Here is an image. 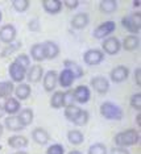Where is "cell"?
I'll return each mask as SVG.
<instances>
[{
  "label": "cell",
  "instance_id": "obj_1",
  "mask_svg": "<svg viewBox=\"0 0 141 154\" xmlns=\"http://www.w3.org/2000/svg\"><path fill=\"white\" fill-rule=\"evenodd\" d=\"M114 141L116 143V146H119V148L136 145L140 141V133L136 129H127V131L116 133Z\"/></svg>",
  "mask_w": 141,
  "mask_h": 154
},
{
  "label": "cell",
  "instance_id": "obj_2",
  "mask_svg": "<svg viewBox=\"0 0 141 154\" xmlns=\"http://www.w3.org/2000/svg\"><path fill=\"white\" fill-rule=\"evenodd\" d=\"M100 115L107 120H121L123 119L121 108L111 101H105L100 106Z\"/></svg>",
  "mask_w": 141,
  "mask_h": 154
},
{
  "label": "cell",
  "instance_id": "obj_3",
  "mask_svg": "<svg viewBox=\"0 0 141 154\" xmlns=\"http://www.w3.org/2000/svg\"><path fill=\"white\" fill-rule=\"evenodd\" d=\"M121 24L128 32H131L132 34L136 36V33L140 32V28H141V15H140V12H135V13H132V15L124 16L123 20H121Z\"/></svg>",
  "mask_w": 141,
  "mask_h": 154
},
{
  "label": "cell",
  "instance_id": "obj_4",
  "mask_svg": "<svg viewBox=\"0 0 141 154\" xmlns=\"http://www.w3.org/2000/svg\"><path fill=\"white\" fill-rule=\"evenodd\" d=\"M102 49H103V53L108 54V55H116L120 51L121 49V42L119 41L118 37L110 36L107 38H104L103 42H102Z\"/></svg>",
  "mask_w": 141,
  "mask_h": 154
},
{
  "label": "cell",
  "instance_id": "obj_5",
  "mask_svg": "<svg viewBox=\"0 0 141 154\" xmlns=\"http://www.w3.org/2000/svg\"><path fill=\"white\" fill-rule=\"evenodd\" d=\"M8 72L11 76V82L13 83H23V80L27 78V69L13 61L8 67Z\"/></svg>",
  "mask_w": 141,
  "mask_h": 154
},
{
  "label": "cell",
  "instance_id": "obj_6",
  "mask_svg": "<svg viewBox=\"0 0 141 154\" xmlns=\"http://www.w3.org/2000/svg\"><path fill=\"white\" fill-rule=\"evenodd\" d=\"M115 29H116V24L114 21H105L103 24H100V25L94 30L92 36L96 38V40H104V38L110 37L111 34L115 32Z\"/></svg>",
  "mask_w": 141,
  "mask_h": 154
},
{
  "label": "cell",
  "instance_id": "obj_7",
  "mask_svg": "<svg viewBox=\"0 0 141 154\" xmlns=\"http://www.w3.org/2000/svg\"><path fill=\"white\" fill-rule=\"evenodd\" d=\"M17 36V30L12 24H5L0 28V41L4 42L7 45H11L12 42H15Z\"/></svg>",
  "mask_w": 141,
  "mask_h": 154
},
{
  "label": "cell",
  "instance_id": "obj_8",
  "mask_svg": "<svg viewBox=\"0 0 141 154\" xmlns=\"http://www.w3.org/2000/svg\"><path fill=\"white\" fill-rule=\"evenodd\" d=\"M104 59V53L99 49H90L83 54V61L89 66H96Z\"/></svg>",
  "mask_w": 141,
  "mask_h": 154
},
{
  "label": "cell",
  "instance_id": "obj_9",
  "mask_svg": "<svg viewBox=\"0 0 141 154\" xmlns=\"http://www.w3.org/2000/svg\"><path fill=\"white\" fill-rule=\"evenodd\" d=\"M58 85V72L55 70H49L48 72L44 74V80H42V86L46 92H52Z\"/></svg>",
  "mask_w": 141,
  "mask_h": 154
},
{
  "label": "cell",
  "instance_id": "obj_10",
  "mask_svg": "<svg viewBox=\"0 0 141 154\" xmlns=\"http://www.w3.org/2000/svg\"><path fill=\"white\" fill-rule=\"evenodd\" d=\"M91 87H92L98 94L104 95V94H107L108 90H110V82H108V79L105 78V76L98 75L91 79Z\"/></svg>",
  "mask_w": 141,
  "mask_h": 154
},
{
  "label": "cell",
  "instance_id": "obj_11",
  "mask_svg": "<svg viewBox=\"0 0 141 154\" xmlns=\"http://www.w3.org/2000/svg\"><path fill=\"white\" fill-rule=\"evenodd\" d=\"M110 76H111V80L114 83H121V82H124L125 79H128L129 69L127 67V66L119 65V66H116V67L112 69Z\"/></svg>",
  "mask_w": 141,
  "mask_h": 154
},
{
  "label": "cell",
  "instance_id": "obj_12",
  "mask_svg": "<svg viewBox=\"0 0 141 154\" xmlns=\"http://www.w3.org/2000/svg\"><path fill=\"white\" fill-rule=\"evenodd\" d=\"M73 97H74V101H77V103H79V104L87 103L91 97L90 88L87 86L75 87V90H73Z\"/></svg>",
  "mask_w": 141,
  "mask_h": 154
},
{
  "label": "cell",
  "instance_id": "obj_13",
  "mask_svg": "<svg viewBox=\"0 0 141 154\" xmlns=\"http://www.w3.org/2000/svg\"><path fill=\"white\" fill-rule=\"evenodd\" d=\"M44 76V69L41 65H33L27 70V78L29 83H38Z\"/></svg>",
  "mask_w": 141,
  "mask_h": 154
},
{
  "label": "cell",
  "instance_id": "obj_14",
  "mask_svg": "<svg viewBox=\"0 0 141 154\" xmlns=\"http://www.w3.org/2000/svg\"><path fill=\"white\" fill-rule=\"evenodd\" d=\"M3 108H4V112L8 113L9 116H13V115L19 113L20 109H21V104L20 101L16 99V97L11 96L8 99H5L4 104H3Z\"/></svg>",
  "mask_w": 141,
  "mask_h": 154
},
{
  "label": "cell",
  "instance_id": "obj_15",
  "mask_svg": "<svg viewBox=\"0 0 141 154\" xmlns=\"http://www.w3.org/2000/svg\"><path fill=\"white\" fill-rule=\"evenodd\" d=\"M42 48H44L45 59H54L58 57L59 54V46L53 41H45L42 42Z\"/></svg>",
  "mask_w": 141,
  "mask_h": 154
},
{
  "label": "cell",
  "instance_id": "obj_16",
  "mask_svg": "<svg viewBox=\"0 0 141 154\" xmlns=\"http://www.w3.org/2000/svg\"><path fill=\"white\" fill-rule=\"evenodd\" d=\"M32 138H33V141L38 143V145H46V143L50 141V136H49L46 129H44V128L33 129V132H32Z\"/></svg>",
  "mask_w": 141,
  "mask_h": 154
},
{
  "label": "cell",
  "instance_id": "obj_17",
  "mask_svg": "<svg viewBox=\"0 0 141 154\" xmlns=\"http://www.w3.org/2000/svg\"><path fill=\"white\" fill-rule=\"evenodd\" d=\"M90 23V17L87 13L79 12L71 19V26L74 29H84Z\"/></svg>",
  "mask_w": 141,
  "mask_h": 154
},
{
  "label": "cell",
  "instance_id": "obj_18",
  "mask_svg": "<svg viewBox=\"0 0 141 154\" xmlns=\"http://www.w3.org/2000/svg\"><path fill=\"white\" fill-rule=\"evenodd\" d=\"M42 7H44L45 12L49 15H57L62 9V2L61 0H44L42 2Z\"/></svg>",
  "mask_w": 141,
  "mask_h": 154
},
{
  "label": "cell",
  "instance_id": "obj_19",
  "mask_svg": "<svg viewBox=\"0 0 141 154\" xmlns=\"http://www.w3.org/2000/svg\"><path fill=\"white\" fill-rule=\"evenodd\" d=\"M74 80H75L74 75L66 69H63L62 71L58 74V83L62 88H70L71 85L74 83Z\"/></svg>",
  "mask_w": 141,
  "mask_h": 154
},
{
  "label": "cell",
  "instance_id": "obj_20",
  "mask_svg": "<svg viewBox=\"0 0 141 154\" xmlns=\"http://www.w3.org/2000/svg\"><path fill=\"white\" fill-rule=\"evenodd\" d=\"M139 46H140V38L135 36V34L127 36L121 42V48L127 51H133V50H136V49H139Z\"/></svg>",
  "mask_w": 141,
  "mask_h": 154
},
{
  "label": "cell",
  "instance_id": "obj_21",
  "mask_svg": "<svg viewBox=\"0 0 141 154\" xmlns=\"http://www.w3.org/2000/svg\"><path fill=\"white\" fill-rule=\"evenodd\" d=\"M8 145L12 149L21 150V149H24V148L28 146V138L24 137V136H19V134L11 136V137L8 138Z\"/></svg>",
  "mask_w": 141,
  "mask_h": 154
},
{
  "label": "cell",
  "instance_id": "obj_22",
  "mask_svg": "<svg viewBox=\"0 0 141 154\" xmlns=\"http://www.w3.org/2000/svg\"><path fill=\"white\" fill-rule=\"evenodd\" d=\"M15 95H16V99L19 101H23V100H27L28 97L30 96V92H32V88L28 83H20L19 86L15 88Z\"/></svg>",
  "mask_w": 141,
  "mask_h": 154
},
{
  "label": "cell",
  "instance_id": "obj_23",
  "mask_svg": "<svg viewBox=\"0 0 141 154\" xmlns=\"http://www.w3.org/2000/svg\"><path fill=\"white\" fill-rule=\"evenodd\" d=\"M17 117H19L21 124L24 125V128H25V127H28V125H30L32 122H33L34 113H33V111H32L30 108H23V109H20Z\"/></svg>",
  "mask_w": 141,
  "mask_h": 154
},
{
  "label": "cell",
  "instance_id": "obj_24",
  "mask_svg": "<svg viewBox=\"0 0 141 154\" xmlns=\"http://www.w3.org/2000/svg\"><path fill=\"white\" fill-rule=\"evenodd\" d=\"M63 65H65V69L69 70V71L74 75V78H75V79L77 78H82V76H83V69L80 67L77 62L70 61V59H65Z\"/></svg>",
  "mask_w": 141,
  "mask_h": 154
},
{
  "label": "cell",
  "instance_id": "obj_25",
  "mask_svg": "<svg viewBox=\"0 0 141 154\" xmlns=\"http://www.w3.org/2000/svg\"><path fill=\"white\" fill-rule=\"evenodd\" d=\"M4 125L7 128L9 129L11 132H20V131H23L24 129V125L20 122V120H19V117L17 116H8L4 120Z\"/></svg>",
  "mask_w": 141,
  "mask_h": 154
},
{
  "label": "cell",
  "instance_id": "obj_26",
  "mask_svg": "<svg viewBox=\"0 0 141 154\" xmlns=\"http://www.w3.org/2000/svg\"><path fill=\"white\" fill-rule=\"evenodd\" d=\"M13 91H15L13 82H11V80L0 82V99H8L12 96Z\"/></svg>",
  "mask_w": 141,
  "mask_h": 154
},
{
  "label": "cell",
  "instance_id": "obj_27",
  "mask_svg": "<svg viewBox=\"0 0 141 154\" xmlns=\"http://www.w3.org/2000/svg\"><path fill=\"white\" fill-rule=\"evenodd\" d=\"M50 106L54 109L65 107V92L63 91H55L50 97Z\"/></svg>",
  "mask_w": 141,
  "mask_h": 154
},
{
  "label": "cell",
  "instance_id": "obj_28",
  "mask_svg": "<svg viewBox=\"0 0 141 154\" xmlns=\"http://www.w3.org/2000/svg\"><path fill=\"white\" fill-rule=\"evenodd\" d=\"M67 140L71 145L78 146L84 141V136L79 129H71V131L67 132Z\"/></svg>",
  "mask_w": 141,
  "mask_h": 154
},
{
  "label": "cell",
  "instance_id": "obj_29",
  "mask_svg": "<svg viewBox=\"0 0 141 154\" xmlns=\"http://www.w3.org/2000/svg\"><path fill=\"white\" fill-rule=\"evenodd\" d=\"M80 111H82V108L75 106V104H70V106H66L65 107V116L67 119L69 121L74 122L75 121V119L78 117V115L80 113Z\"/></svg>",
  "mask_w": 141,
  "mask_h": 154
},
{
  "label": "cell",
  "instance_id": "obj_30",
  "mask_svg": "<svg viewBox=\"0 0 141 154\" xmlns=\"http://www.w3.org/2000/svg\"><path fill=\"white\" fill-rule=\"evenodd\" d=\"M30 57L34 59L36 62H42L45 59V53H44V48L42 44H34L30 48Z\"/></svg>",
  "mask_w": 141,
  "mask_h": 154
},
{
  "label": "cell",
  "instance_id": "obj_31",
  "mask_svg": "<svg viewBox=\"0 0 141 154\" xmlns=\"http://www.w3.org/2000/svg\"><path fill=\"white\" fill-rule=\"evenodd\" d=\"M99 8L103 13L110 15V13H114L118 9V3H116V0H102Z\"/></svg>",
  "mask_w": 141,
  "mask_h": 154
},
{
  "label": "cell",
  "instance_id": "obj_32",
  "mask_svg": "<svg viewBox=\"0 0 141 154\" xmlns=\"http://www.w3.org/2000/svg\"><path fill=\"white\" fill-rule=\"evenodd\" d=\"M12 7L16 12L24 13L28 8H29V0H13Z\"/></svg>",
  "mask_w": 141,
  "mask_h": 154
},
{
  "label": "cell",
  "instance_id": "obj_33",
  "mask_svg": "<svg viewBox=\"0 0 141 154\" xmlns=\"http://www.w3.org/2000/svg\"><path fill=\"white\" fill-rule=\"evenodd\" d=\"M87 154H107V148H105L104 143L96 142L89 148V153Z\"/></svg>",
  "mask_w": 141,
  "mask_h": 154
},
{
  "label": "cell",
  "instance_id": "obj_34",
  "mask_svg": "<svg viewBox=\"0 0 141 154\" xmlns=\"http://www.w3.org/2000/svg\"><path fill=\"white\" fill-rule=\"evenodd\" d=\"M15 62H17V63L21 65L23 67H25L27 70L30 67V58H29V55H27V54H19L16 57Z\"/></svg>",
  "mask_w": 141,
  "mask_h": 154
},
{
  "label": "cell",
  "instance_id": "obj_35",
  "mask_svg": "<svg viewBox=\"0 0 141 154\" xmlns=\"http://www.w3.org/2000/svg\"><path fill=\"white\" fill-rule=\"evenodd\" d=\"M89 119H90L89 112H87V111H84V109H82V111H80V113L78 115V117L75 119V121H74V124H75V125H84V124H87V121H89Z\"/></svg>",
  "mask_w": 141,
  "mask_h": 154
},
{
  "label": "cell",
  "instance_id": "obj_36",
  "mask_svg": "<svg viewBox=\"0 0 141 154\" xmlns=\"http://www.w3.org/2000/svg\"><path fill=\"white\" fill-rule=\"evenodd\" d=\"M46 154H65V148L61 143H53L48 148Z\"/></svg>",
  "mask_w": 141,
  "mask_h": 154
},
{
  "label": "cell",
  "instance_id": "obj_37",
  "mask_svg": "<svg viewBox=\"0 0 141 154\" xmlns=\"http://www.w3.org/2000/svg\"><path fill=\"white\" fill-rule=\"evenodd\" d=\"M131 106L135 108L136 111H139L141 109V94L140 92H137V94H133L132 97H131Z\"/></svg>",
  "mask_w": 141,
  "mask_h": 154
},
{
  "label": "cell",
  "instance_id": "obj_38",
  "mask_svg": "<svg viewBox=\"0 0 141 154\" xmlns=\"http://www.w3.org/2000/svg\"><path fill=\"white\" fill-rule=\"evenodd\" d=\"M62 5H65L67 9H75L79 5V2L78 0H65L62 2Z\"/></svg>",
  "mask_w": 141,
  "mask_h": 154
},
{
  "label": "cell",
  "instance_id": "obj_39",
  "mask_svg": "<svg viewBox=\"0 0 141 154\" xmlns=\"http://www.w3.org/2000/svg\"><path fill=\"white\" fill-rule=\"evenodd\" d=\"M28 26H29V29L32 32H38V30H40V23H38V20H36V19L30 20Z\"/></svg>",
  "mask_w": 141,
  "mask_h": 154
},
{
  "label": "cell",
  "instance_id": "obj_40",
  "mask_svg": "<svg viewBox=\"0 0 141 154\" xmlns=\"http://www.w3.org/2000/svg\"><path fill=\"white\" fill-rule=\"evenodd\" d=\"M135 82L139 87L141 86V69L140 67H137L135 70Z\"/></svg>",
  "mask_w": 141,
  "mask_h": 154
},
{
  "label": "cell",
  "instance_id": "obj_41",
  "mask_svg": "<svg viewBox=\"0 0 141 154\" xmlns=\"http://www.w3.org/2000/svg\"><path fill=\"white\" fill-rule=\"evenodd\" d=\"M111 154H131V153H129L125 148H119L118 146V148H114L111 150Z\"/></svg>",
  "mask_w": 141,
  "mask_h": 154
},
{
  "label": "cell",
  "instance_id": "obj_42",
  "mask_svg": "<svg viewBox=\"0 0 141 154\" xmlns=\"http://www.w3.org/2000/svg\"><path fill=\"white\" fill-rule=\"evenodd\" d=\"M4 108H3V104H0V119H3L4 117Z\"/></svg>",
  "mask_w": 141,
  "mask_h": 154
},
{
  "label": "cell",
  "instance_id": "obj_43",
  "mask_svg": "<svg viewBox=\"0 0 141 154\" xmlns=\"http://www.w3.org/2000/svg\"><path fill=\"white\" fill-rule=\"evenodd\" d=\"M136 122H137V127H141V115L139 113L136 117Z\"/></svg>",
  "mask_w": 141,
  "mask_h": 154
},
{
  "label": "cell",
  "instance_id": "obj_44",
  "mask_svg": "<svg viewBox=\"0 0 141 154\" xmlns=\"http://www.w3.org/2000/svg\"><path fill=\"white\" fill-rule=\"evenodd\" d=\"M67 154H83V153L79 152V150H71V152H69Z\"/></svg>",
  "mask_w": 141,
  "mask_h": 154
},
{
  "label": "cell",
  "instance_id": "obj_45",
  "mask_svg": "<svg viewBox=\"0 0 141 154\" xmlns=\"http://www.w3.org/2000/svg\"><path fill=\"white\" fill-rule=\"evenodd\" d=\"M3 132H4V127H3V124H0V138L3 136Z\"/></svg>",
  "mask_w": 141,
  "mask_h": 154
},
{
  "label": "cell",
  "instance_id": "obj_46",
  "mask_svg": "<svg viewBox=\"0 0 141 154\" xmlns=\"http://www.w3.org/2000/svg\"><path fill=\"white\" fill-rule=\"evenodd\" d=\"M15 154H28V153H27V152H24V150H17Z\"/></svg>",
  "mask_w": 141,
  "mask_h": 154
},
{
  "label": "cell",
  "instance_id": "obj_47",
  "mask_svg": "<svg viewBox=\"0 0 141 154\" xmlns=\"http://www.w3.org/2000/svg\"><path fill=\"white\" fill-rule=\"evenodd\" d=\"M133 5H135V7H140V3L139 2H135V3H133Z\"/></svg>",
  "mask_w": 141,
  "mask_h": 154
},
{
  "label": "cell",
  "instance_id": "obj_48",
  "mask_svg": "<svg viewBox=\"0 0 141 154\" xmlns=\"http://www.w3.org/2000/svg\"><path fill=\"white\" fill-rule=\"evenodd\" d=\"M2 19H3V15H2V11H0V21H2Z\"/></svg>",
  "mask_w": 141,
  "mask_h": 154
}]
</instances>
